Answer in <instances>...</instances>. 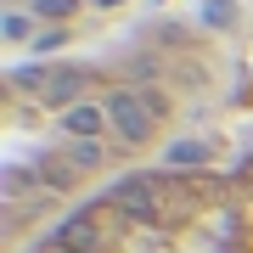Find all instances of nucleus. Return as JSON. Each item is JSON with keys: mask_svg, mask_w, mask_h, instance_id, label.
<instances>
[{"mask_svg": "<svg viewBox=\"0 0 253 253\" xmlns=\"http://www.w3.org/2000/svg\"><path fill=\"white\" fill-rule=\"evenodd\" d=\"M231 174V253H253V152L236 158Z\"/></svg>", "mask_w": 253, "mask_h": 253, "instance_id": "obj_2", "label": "nucleus"}, {"mask_svg": "<svg viewBox=\"0 0 253 253\" xmlns=\"http://www.w3.org/2000/svg\"><path fill=\"white\" fill-rule=\"evenodd\" d=\"M28 253H231V174L135 169L90 191Z\"/></svg>", "mask_w": 253, "mask_h": 253, "instance_id": "obj_1", "label": "nucleus"}]
</instances>
